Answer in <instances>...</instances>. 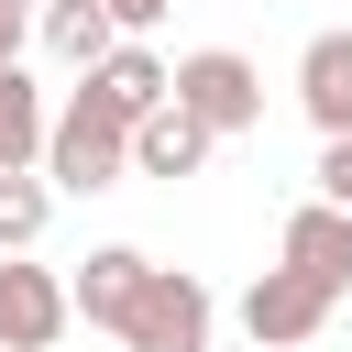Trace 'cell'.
Here are the masks:
<instances>
[{
  "label": "cell",
  "mask_w": 352,
  "mask_h": 352,
  "mask_svg": "<svg viewBox=\"0 0 352 352\" xmlns=\"http://www.w3.org/2000/svg\"><path fill=\"white\" fill-rule=\"evenodd\" d=\"M209 330H220V297H209L187 264H154L110 341H121V352H209Z\"/></svg>",
  "instance_id": "3"
},
{
  "label": "cell",
  "mask_w": 352,
  "mask_h": 352,
  "mask_svg": "<svg viewBox=\"0 0 352 352\" xmlns=\"http://www.w3.org/2000/svg\"><path fill=\"white\" fill-rule=\"evenodd\" d=\"M319 198L352 220V132H341V143H319Z\"/></svg>",
  "instance_id": "14"
},
{
  "label": "cell",
  "mask_w": 352,
  "mask_h": 352,
  "mask_svg": "<svg viewBox=\"0 0 352 352\" xmlns=\"http://www.w3.org/2000/svg\"><path fill=\"white\" fill-rule=\"evenodd\" d=\"M330 286L319 275H297V264H264L253 286H242V330H253V352H297V341H319L330 330Z\"/></svg>",
  "instance_id": "4"
},
{
  "label": "cell",
  "mask_w": 352,
  "mask_h": 352,
  "mask_svg": "<svg viewBox=\"0 0 352 352\" xmlns=\"http://www.w3.org/2000/svg\"><path fill=\"white\" fill-rule=\"evenodd\" d=\"M22 44H33V0H0V66H22Z\"/></svg>",
  "instance_id": "15"
},
{
  "label": "cell",
  "mask_w": 352,
  "mask_h": 352,
  "mask_svg": "<svg viewBox=\"0 0 352 352\" xmlns=\"http://www.w3.org/2000/svg\"><path fill=\"white\" fill-rule=\"evenodd\" d=\"M99 11H110V33H143V22H165L176 0H99Z\"/></svg>",
  "instance_id": "16"
},
{
  "label": "cell",
  "mask_w": 352,
  "mask_h": 352,
  "mask_svg": "<svg viewBox=\"0 0 352 352\" xmlns=\"http://www.w3.org/2000/svg\"><path fill=\"white\" fill-rule=\"evenodd\" d=\"M66 341V275L0 253V352H55Z\"/></svg>",
  "instance_id": "5"
},
{
  "label": "cell",
  "mask_w": 352,
  "mask_h": 352,
  "mask_svg": "<svg viewBox=\"0 0 352 352\" xmlns=\"http://www.w3.org/2000/svg\"><path fill=\"white\" fill-rule=\"evenodd\" d=\"M275 264H297V275H319V286L341 297V286H352V220H341L330 198H308V209L286 220V253H275Z\"/></svg>",
  "instance_id": "10"
},
{
  "label": "cell",
  "mask_w": 352,
  "mask_h": 352,
  "mask_svg": "<svg viewBox=\"0 0 352 352\" xmlns=\"http://www.w3.org/2000/svg\"><path fill=\"white\" fill-rule=\"evenodd\" d=\"M77 88H88V99H99V110H110V121L132 132V121H143V110L165 99V55H143V44H110V55H99V66L77 77Z\"/></svg>",
  "instance_id": "9"
},
{
  "label": "cell",
  "mask_w": 352,
  "mask_h": 352,
  "mask_svg": "<svg viewBox=\"0 0 352 352\" xmlns=\"http://www.w3.org/2000/svg\"><path fill=\"white\" fill-rule=\"evenodd\" d=\"M143 275H154V253H132V242H99V253L66 275V319H88V330H121V308L143 297Z\"/></svg>",
  "instance_id": "6"
},
{
  "label": "cell",
  "mask_w": 352,
  "mask_h": 352,
  "mask_svg": "<svg viewBox=\"0 0 352 352\" xmlns=\"http://www.w3.org/2000/svg\"><path fill=\"white\" fill-rule=\"evenodd\" d=\"M121 165H132V176H198V165H209V132H198V121H187L176 99H154V110L132 121Z\"/></svg>",
  "instance_id": "8"
},
{
  "label": "cell",
  "mask_w": 352,
  "mask_h": 352,
  "mask_svg": "<svg viewBox=\"0 0 352 352\" xmlns=\"http://www.w3.org/2000/svg\"><path fill=\"white\" fill-rule=\"evenodd\" d=\"M33 33H44V55H55V66H77V77H88V66L121 44L99 0H33Z\"/></svg>",
  "instance_id": "11"
},
{
  "label": "cell",
  "mask_w": 352,
  "mask_h": 352,
  "mask_svg": "<svg viewBox=\"0 0 352 352\" xmlns=\"http://www.w3.org/2000/svg\"><path fill=\"white\" fill-rule=\"evenodd\" d=\"M297 110L319 121V143H341V132H352V22L308 33V55H297Z\"/></svg>",
  "instance_id": "7"
},
{
  "label": "cell",
  "mask_w": 352,
  "mask_h": 352,
  "mask_svg": "<svg viewBox=\"0 0 352 352\" xmlns=\"http://www.w3.org/2000/svg\"><path fill=\"white\" fill-rule=\"evenodd\" d=\"M165 99H176L209 143H231V132H253V121H264V77H253V55H231V44L176 55V66H165Z\"/></svg>",
  "instance_id": "2"
},
{
  "label": "cell",
  "mask_w": 352,
  "mask_h": 352,
  "mask_svg": "<svg viewBox=\"0 0 352 352\" xmlns=\"http://www.w3.org/2000/svg\"><path fill=\"white\" fill-rule=\"evenodd\" d=\"M33 154H44V88L0 66V176H33Z\"/></svg>",
  "instance_id": "12"
},
{
  "label": "cell",
  "mask_w": 352,
  "mask_h": 352,
  "mask_svg": "<svg viewBox=\"0 0 352 352\" xmlns=\"http://www.w3.org/2000/svg\"><path fill=\"white\" fill-rule=\"evenodd\" d=\"M121 121L88 99V88H66V110H44V154H33V176L44 187H66V198H99V187H121L132 165H121Z\"/></svg>",
  "instance_id": "1"
},
{
  "label": "cell",
  "mask_w": 352,
  "mask_h": 352,
  "mask_svg": "<svg viewBox=\"0 0 352 352\" xmlns=\"http://www.w3.org/2000/svg\"><path fill=\"white\" fill-rule=\"evenodd\" d=\"M44 220H55V187L44 176H0V253H33Z\"/></svg>",
  "instance_id": "13"
}]
</instances>
